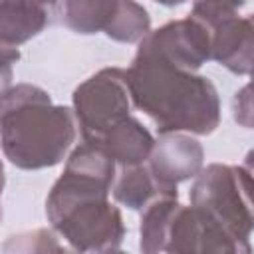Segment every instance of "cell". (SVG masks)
<instances>
[{
	"label": "cell",
	"instance_id": "cell-1",
	"mask_svg": "<svg viewBox=\"0 0 254 254\" xmlns=\"http://www.w3.org/2000/svg\"><path fill=\"white\" fill-rule=\"evenodd\" d=\"M115 161L97 145H77L52 185L46 216L75 252H115L125 238L121 210L111 204Z\"/></svg>",
	"mask_w": 254,
	"mask_h": 254
},
{
	"label": "cell",
	"instance_id": "cell-2",
	"mask_svg": "<svg viewBox=\"0 0 254 254\" xmlns=\"http://www.w3.org/2000/svg\"><path fill=\"white\" fill-rule=\"evenodd\" d=\"M125 79L131 105L143 111L159 133L210 135L220 125V97L214 83L175 65L143 42L125 69Z\"/></svg>",
	"mask_w": 254,
	"mask_h": 254
},
{
	"label": "cell",
	"instance_id": "cell-3",
	"mask_svg": "<svg viewBox=\"0 0 254 254\" xmlns=\"http://www.w3.org/2000/svg\"><path fill=\"white\" fill-rule=\"evenodd\" d=\"M75 141V117L56 105L34 83L12 85L0 99V147L18 169L40 171L60 165Z\"/></svg>",
	"mask_w": 254,
	"mask_h": 254
},
{
	"label": "cell",
	"instance_id": "cell-4",
	"mask_svg": "<svg viewBox=\"0 0 254 254\" xmlns=\"http://www.w3.org/2000/svg\"><path fill=\"white\" fill-rule=\"evenodd\" d=\"M190 204L212 216L250 254L252 214V171L240 165L212 163L194 175L189 190Z\"/></svg>",
	"mask_w": 254,
	"mask_h": 254
},
{
	"label": "cell",
	"instance_id": "cell-5",
	"mask_svg": "<svg viewBox=\"0 0 254 254\" xmlns=\"http://www.w3.org/2000/svg\"><path fill=\"white\" fill-rule=\"evenodd\" d=\"M73 117L81 139L97 141L105 131L131 115V95L125 69L103 67L81 81L71 95Z\"/></svg>",
	"mask_w": 254,
	"mask_h": 254
},
{
	"label": "cell",
	"instance_id": "cell-6",
	"mask_svg": "<svg viewBox=\"0 0 254 254\" xmlns=\"http://www.w3.org/2000/svg\"><path fill=\"white\" fill-rule=\"evenodd\" d=\"M163 252L169 254H240L244 248L204 210L177 202L165 230ZM246 254V252H244Z\"/></svg>",
	"mask_w": 254,
	"mask_h": 254
},
{
	"label": "cell",
	"instance_id": "cell-7",
	"mask_svg": "<svg viewBox=\"0 0 254 254\" xmlns=\"http://www.w3.org/2000/svg\"><path fill=\"white\" fill-rule=\"evenodd\" d=\"M141 42L165 60L190 71L200 69L210 60V28L190 14L149 32Z\"/></svg>",
	"mask_w": 254,
	"mask_h": 254
},
{
	"label": "cell",
	"instance_id": "cell-8",
	"mask_svg": "<svg viewBox=\"0 0 254 254\" xmlns=\"http://www.w3.org/2000/svg\"><path fill=\"white\" fill-rule=\"evenodd\" d=\"M145 165L159 185L167 190L179 192L177 185L194 179V175L204 167V149L190 133H159Z\"/></svg>",
	"mask_w": 254,
	"mask_h": 254
},
{
	"label": "cell",
	"instance_id": "cell-9",
	"mask_svg": "<svg viewBox=\"0 0 254 254\" xmlns=\"http://www.w3.org/2000/svg\"><path fill=\"white\" fill-rule=\"evenodd\" d=\"M210 28V60L236 75L252 71L254 26L252 16H228Z\"/></svg>",
	"mask_w": 254,
	"mask_h": 254
},
{
	"label": "cell",
	"instance_id": "cell-10",
	"mask_svg": "<svg viewBox=\"0 0 254 254\" xmlns=\"http://www.w3.org/2000/svg\"><path fill=\"white\" fill-rule=\"evenodd\" d=\"M58 16V0H0V42L18 48Z\"/></svg>",
	"mask_w": 254,
	"mask_h": 254
},
{
	"label": "cell",
	"instance_id": "cell-11",
	"mask_svg": "<svg viewBox=\"0 0 254 254\" xmlns=\"http://www.w3.org/2000/svg\"><path fill=\"white\" fill-rule=\"evenodd\" d=\"M153 135L149 129L135 117H125L109 131H105L93 145L101 147L117 167L125 165H141L147 161L153 149Z\"/></svg>",
	"mask_w": 254,
	"mask_h": 254
},
{
	"label": "cell",
	"instance_id": "cell-12",
	"mask_svg": "<svg viewBox=\"0 0 254 254\" xmlns=\"http://www.w3.org/2000/svg\"><path fill=\"white\" fill-rule=\"evenodd\" d=\"M111 194L115 202L131 210H141L157 196H179V192L167 190L163 185H159L145 163L119 167V171H115Z\"/></svg>",
	"mask_w": 254,
	"mask_h": 254
},
{
	"label": "cell",
	"instance_id": "cell-13",
	"mask_svg": "<svg viewBox=\"0 0 254 254\" xmlns=\"http://www.w3.org/2000/svg\"><path fill=\"white\" fill-rule=\"evenodd\" d=\"M117 0H58V16L75 34L105 32Z\"/></svg>",
	"mask_w": 254,
	"mask_h": 254
},
{
	"label": "cell",
	"instance_id": "cell-14",
	"mask_svg": "<svg viewBox=\"0 0 254 254\" xmlns=\"http://www.w3.org/2000/svg\"><path fill=\"white\" fill-rule=\"evenodd\" d=\"M151 32V16L135 0H117L105 36L121 44H139Z\"/></svg>",
	"mask_w": 254,
	"mask_h": 254
},
{
	"label": "cell",
	"instance_id": "cell-15",
	"mask_svg": "<svg viewBox=\"0 0 254 254\" xmlns=\"http://www.w3.org/2000/svg\"><path fill=\"white\" fill-rule=\"evenodd\" d=\"M179 196H157L147 206L141 208L139 220V250L145 254L163 252L165 230Z\"/></svg>",
	"mask_w": 254,
	"mask_h": 254
},
{
	"label": "cell",
	"instance_id": "cell-16",
	"mask_svg": "<svg viewBox=\"0 0 254 254\" xmlns=\"http://www.w3.org/2000/svg\"><path fill=\"white\" fill-rule=\"evenodd\" d=\"M4 252H62L64 246L58 244L56 236L46 230V228H38L34 232H22V234H14L8 238V242L2 246Z\"/></svg>",
	"mask_w": 254,
	"mask_h": 254
},
{
	"label": "cell",
	"instance_id": "cell-17",
	"mask_svg": "<svg viewBox=\"0 0 254 254\" xmlns=\"http://www.w3.org/2000/svg\"><path fill=\"white\" fill-rule=\"evenodd\" d=\"M248 0H192L190 16L198 18L206 26H212L214 22L238 14L240 8L246 6Z\"/></svg>",
	"mask_w": 254,
	"mask_h": 254
},
{
	"label": "cell",
	"instance_id": "cell-18",
	"mask_svg": "<svg viewBox=\"0 0 254 254\" xmlns=\"http://www.w3.org/2000/svg\"><path fill=\"white\" fill-rule=\"evenodd\" d=\"M20 60V52L14 46H6L0 42V99L12 87L14 79V64Z\"/></svg>",
	"mask_w": 254,
	"mask_h": 254
},
{
	"label": "cell",
	"instance_id": "cell-19",
	"mask_svg": "<svg viewBox=\"0 0 254 254\" xmlns=\"http://www.w3.org/2000/svg\"><path fill=\"white\" fill-rule=\"evenodd\" d=\"M232 113L236 123L250 129L252 127V101H250V85H244L240 91H236L232 101Z\"/></svg>",
	"mask_w": 254,
	"mask_h": 254
},
{
	"label": "cell",
	"instance_id": "cell-20",
	"mask_svg": "<svg viewBox=\"0 0 254 254\" xmlns=\"http://www.w3.org/2000/svg\"><path fill=\"white\" fill-rule=\"evenodd\" d=\"M157 4H161V6H167V8H173V6H181V4H185L187 0H155Z\"/></svg>",
	"mask_w": 254,
	"mask_h": 254
},
{
	"label": "cell",
	"instance_id": "cell-21",
	"mask_svg": "<svg viewBox=\"0 0 254 254\" xmlns=\"http://www.w3.org/2000/svg\"><path fill=\"white\" fill-rule=\"evenodd\" d=\"M4 185H6V175H4V165H2V161H0V194H2V190H4Z\"/></svg>",
	"mask_w": 254,
	"mask_h": 254
},
{
	"label": "cell",
	"instance_id": "cell-22",
	"mask_svg": "<svg viewBox=\"0 0 254 254\" xmlns=\"http://www.w3.org/2000/svg\"><path fill=\"white\" fill-rule=\"evenodd\" d=\"M0 222H2V206H0Z\"/></svg>",
	"mask_w": 254,
	"mask_h": 254
}]
</instances>
